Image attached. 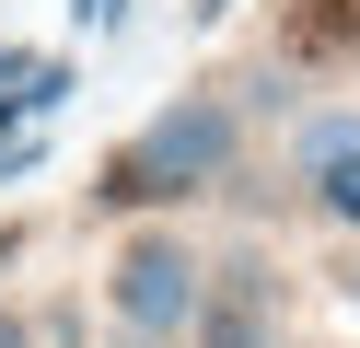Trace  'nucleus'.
I'll use <instances>...</instances> for the list:
<instances>
[{
  "instance_id": "39448f33",
  "label": "nucleus",
  "mask_w": 360,
  "mask_h": 348,
  "mask_svg": "<svg viewBox=\"0 0 360 348\" xmlns=\"http://www.w3.org/2000/svg\"><path fill=\"white\" fill-rule=\"evenodd\" d=\"M0 82H35V58H24V46H0Z\"/></svg>"
},
{
  "instance_id": "f03ea898",
  "label": "nucleus",
  "mask_w": 360,
  "mask_h": 348,
  "mask_svg": "<svg viewBox=\"0 0 360 348\" xmlns=\"http://www.w3.org/2000/svg\"><path fill=\"white\" fill-rule=\"evenodd\" d=\"M117 314L140 325V337H174V325H198V255L174 244V232H140V244L117 255Z\"/></svg>"
},
{
  "instance_id": "0eeeda50",
  "label": "nucleus",
  "mask_w": 360,
  "mask_h": 348,
  "mask_svg": "<svg viewBox=\"0 0 360 348\" xmlns=\"http://www.w3.org/2000/svg\"><path fill=\"white\" fill-rule=\"evenodd\" d=\"M0 348H24V325H0Z\"/></svg>"
},
{
  "instance_id": "20e7f679",
  "label": "nucleus",
  "mask_w": 360,
  "mask_h": 348,
  "mask_svg": "<svg viewBox=\"0 0 360 348\" xmlns=\"http://www.w3.org/2000/svg\"><path fill=\"white\" fill-rule=\"evenodd\" d=\"M198 348H279L256 314V267H221V302H198Z\"/></svg>"
},
{
  "instance_id": "6e6552de",
  "label": "nucleus",
  "mask_w": 360,
  "mask_h": 348,
  "mask_svg": "<svg viewBox=\"0 0 360 348\" xmlns=\"http://www.w3.org/2000/svg\"><path fill=\"white\" fill-rule=\"evenodd\" d=\"M349 302H360V278H349Z\"/></svg>"
},
{
  "instance_id": "7ed1b4c3",
  "label": "nucleus",
  "mask_w": 360,
  "mask_h": 348,
  "mask_svg": "<svg viewBox=\"0 0 360 348\" xmlns=\"http://www.w3.org/2000/svg\"><path fill=\"white\" fill-rule=\"evenodd\" d=\"M302 174L337 221H360V116H314L302 128Z\"/></svg>"
},
{
  "instance_id": "f257e3e1",
  "label": "nucleus",
  "mask_w": 360,
  "mask_h": 348,
  "mask_svg": "<svg viewBox=\"0 0 360 348\" xmlns=\"http://www.w3.org/2000/svg\"><path fill=\"white\" fill-rule=\"evenodd\" d=\"M221 162H233V105L186 93V105H163V116L140 128V151L117 162V198H163V186H210Z\"/></svg>"
},
{
  "instance_id": "423d86ee",
  "label": "nucleus",
  "mask_w": 360,
  "mask_h": 348,
  "mask_svg": "<svg viewBox=\"0 0 360 348\" xmlns=\"http://www.w3.org/2000/svg\"><path fill=\"white\" fill-rule=\"evenodd\" d=\"M186 12H198V23H221V12H233V0H186Z\"/></svg>"
}]
</instances>
